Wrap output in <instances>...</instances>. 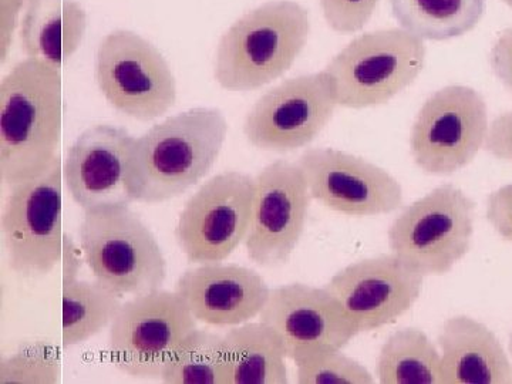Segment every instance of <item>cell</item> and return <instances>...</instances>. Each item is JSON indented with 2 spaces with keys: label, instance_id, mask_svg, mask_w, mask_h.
<instances>
[{
  "label": "cell",
  "instance_id": "484cf974",
  "mask_svg": "<svg viewBox=\"0 0 512 384\" xmlns=\"http://www.w3.org/2000/svg\"><path fill=\"white\" fill-rule=\"evenodd\" d=\"M60 377L62 355L50 340H28L0 357V384H56Z\"/></svg>",
  "mask_w": 512,
  "mask_h": 384
},
{
  "label": "cell",
  "instance_id": "d6a6232c",
  "mask_svg": "<svg viewBox=\"0 0 512 384\" xmlns=\"http://www.w3.org/2000/svg\"><path fill=\"white\" fill-rule=\"evenodd\" d=\"M83 264H86V261H84L82 247L77 245L72 235L64 232L62 261H60V265H62V285L80 279Z\"/></svg>",
  "mask_w": 512,
  "mask_h": 384
},
{
  "label": "cell",
  "instance_id": "9a60e30c",
  "mask_svg": "<svg viewBox=\"0 0 512 384\" xmlns=\"http://www.w3.org/2000/svg\"><path fill=\"white\" fill-rule=\"evenodd\" d=\"M423 284V275L390 252L345 266L325 288L363 333L384 328L409 312L419 301Z\"/></svg>",
  "mask_w": 512,
  "mask_h": 384
},
{
  "label": "cell",
  "instance_id": "1f68e13d",
  "mask_svg": "<svg viewBox=\"0 0 512 384\" xmlns=\"http://www.w3.org/2000/svg\"><path fill=\"white\" fill-rule=\"evenodd\" d=\"M490 69L495 79L512 92V29H505L491 46Z\"/></svg>",
  "mask_w": 512,
  "mask_h": 384
},
{
  "label": "cell",
  "instance_id": "cb8c5ba5",
  "mask_svg": "<svg viewBox=\"0 0 512 384\" xmlns=\"http://www.w3.org/2000/svg\"><path fill=\"white\" fill-rule=\"evenodd\" d=\"M121 296L97 281L62 285V345L73 348L109 328L119 313Z\"/></svg>",
  "mask_w": 512,
  "mask_h": 384
},
{
  "label": "cell",
  "instance_id": "7a4b0ae2",
  "mask_svg": "<svg viewBox=\"0 0 512 384\" xmlns=\"http://www.w3.org/2000/svg\"><path fill=\"white\" fill-rule=\"evenodd\" d=\"M62 70L23 59L0 84V178L13 185L45 173L62 147Z\"/></svg>",
  "mask_w": 512,
  "mask_h": 384
},
{
  "label": "cell",
  "instance_id": "5b68a950",
  "mask_svg": "<svg viewBox=\"0 0 512 384\" xmlns=\"http://www.w3.org/2000/svg\"><path fill=\"white\" fill-rule=\"evenodd\" d=\"M476 204L454 184H441L407 205L387 231L390 252L424 278L444 276L470 252Z\"/></svg>",
  "mask_w": 512,
  "mask_h": 384
},
{
  "label": "cell",
  "instance_id": "9c48e42d",
  "mask_svg": "<svg viewBox=\"0 0 512 384\" xmlns=\"http://www.w3.org/2000/svg\"><path fill=\"white\" fill-rule=\"evenodd\" d=\"M63 160L37 177L9 185L2 232L9 266L22 278L49 275L62 261Z\"/></svg>",
  "mask_w": 512,
  "mask_h": 384
},
{
  "label": "cell",
  "instance_id": "603a6c76",
  "mask_svg": "<svg viewBox=\"0 0 512 384\" xmlns=\"http://www.w3.org/2000/svg\"><path fill=\"white\" fill-rule=\"evenodd\" d=\"M382 384H444L439 346L417 328L393 332L377 356Z\"/></svg>",
  "mask_w": 512,
  "mask_h": 384
},
{
  "label": "cell",
  "instance_id": "f1b7e54d",
  "mask_svg": "<svg viewBox=\"0 0 512 384\" xmlns=\"http://www.w3.org/2000/svg\"><path fill=\"white\" fill-rule=\"evenodd\" d=\"M485 218L498 237L512 244V184L501 185L488 195Z\"/></svg>",
  "mask_w": 512,
  "mask_h": 384
},
{
  "label": "cell",
  "instance_id": "5bb4252c",
  "mask_svg": "<svg viewBox=\"0 0 512 384\" xmlns=\"http://www.w3.org/2000/svg\"><path fill=\"white\" fill-rule=\"evenodd\" d=\"M248 258L271 268L286 264L305 232L312 197L298 163L276 160L254 177Z\"/></svg>",
  "mask_w": 512,
  "mask_h": 384
},
{
  "label": "cell",
  "instance_id": "4dcf8cb0",
  "mask_svg": "<svg viewBox=\"0 0 512 384\" xmlns=\"http://www.w3.org/2000/svg\"><path fill=\"white\" fill-rule=\"evenodd\" d=\"M484 150L497 160L512 164V110L491 121Z\"/></svg>",
  "mask_w": 512,
  "mask_h": 384
},
{
  "label": "cell",
  "instance_id": "52a82bcc",
  "mask_svg": "<svg viewBox=\"0 0 512 384\" xmlns=\"http://www.w3.org/2000/svg\"><path fill=\"white\" fill-rule=\"evenodd\" d=\"M94 80L117 113L143 123L160 119L177 103V79L167 59L133 30L116 29L101 39Z\"/></svg>",
  "mask_w": 512,
  "mask_h": 384
},
{
  "label": "cell",
  "instance_id": "e575fe53",
  "mask_svg": "<svg viewBox=\"0 0 512 384\" xmlns=\"http://www.w3.org/2000/svg\"><path fill=\"white\" fill-rule=\"evenodd\" d=\"M504 3L512 10V0H504Z\"/></svg>",
  "mask_w": 512,
  "mask_h": 384
},
{
  "label": "cell",
  "instance_id": "83f0119b",
  "mask_svg": "<svg viewBox=\"0 0 512 384\" xmlns=\"http://www.w3.org/2000/svg\"><path fill=\"white\" fill-rule=\"evenodd\" d=\"M380 0H319L323 18L333 32L352 35L365 28Z\"/></svg>",
  "mask_w": 512,
  "mask_h": 384
},
{
  "label": "cell",
  "instance_id": "6da1fadb",
  "mask_svg": "<svg viewBox=\"0 0 512 384\" xmlns=\"http://www.w3.org/2000/svg\"><path fill=\"white\" fill-rule=\"evenodd\" d=\"M228 130L222 110L194 107L136 137L128 173L134 202L163 204L201 183L220 158Z\"/></svg>",
  "mask_w": 512,
  "mask_h": 384
},
{
  "label": "cell",
  "instance_id": "ba28073f",
  "mask_svg": "<svg viewBox=\"0 0 512 384\" xmlns=\"http://www.w3.org/2000/svg\"><path fill=\"white\" fill-rule=\"evenodd\" d=\"M490 114L483 94L451 84L431 94L417 113L410 134L414 164L430 175H453L484 150Z\"/></svg>",
  "mask_w": 512,
  "mask_h": 384
},
{
  "label": "cell",
  "instance_id": "7402d4cb",
  "mask_svg": "<svg viewBox=\"0 0 512 384\" xmlns=\"http://www.w3.org/2000/svg\"><path fill=\"white\" fill-rule=\"evenodd\" d=\"M400 28L431 42L457 39L477 28L487 0H390Z\"/></svg>",
  "mask_w": 512,
  "mask_h": 384
},
{
  "label": "cell",
  "instance_id": "8fae6325",
  "mask_svg": "<svg viewBox=\"0 0 512 384\" xmlns=\"http://www.w3.org/2000/svg\"><path fill=\"white\" fill-rule=\"evenodd\" d=\"M254 191V177L225 171L192 195L175 227V241L188 262L220 264L245 244Z\"/></svg>",
  "mask_w": 512,
  "mask_h": 384
},
{
  "label": "cell",
  "instance_id": "d6986e66",
  "mask_svg": "<svg viewBox=\"0 0 512 384\" xmlns=\"http://www.w3.org/2000/svg\"><path fill=\"white\" fill-rule=\"evenodd\" d=\"M437 346L444 384H512L510 352L480 320L467 315L447 319Z\"/></svg>",
  "mask_w": 512,
  "mask_h": 384
},
{
  "label": "cell",
  "instance_id": "7c38bea8",
  "mask_svg": "<svg viewBox=\"0 0 512 384\" xmlns=\"http://www.w3.org/2000/svg\"><path fill=\"white\" fill-rule=\"evenodd\" d=\"M339 103L325 72L284 80L259 97L244 121L252 147L291 153L308 147L335 116Z\"/></svg>",
  "mask_w": 512,
  "mask_h": 384
},
{
  "label": "cell",
  "instance_id": "f546056e",
  "mask_svg": "<svg viewBox=\"0 0 512 384\" xmlns=\"http://www.w3.org/2000/svg\"><path fill=\"white\" fill-rule=\"evenodd\" d=\"M28 0H0V63L8 60Z\"/></svg>",
  "mask_w": 512,
  "mask_h": 384
},
{
  "label": "cell",
  "instance_id": "4316f807",
  "mask_svg": "<svg viewBox=\"0 0 512 384\" xmlns=\"http://www.w3.org/2000/svg\"><path fill=\"white\" fill-rule=\"evenodd\" d=\"M299 384H373L375 376L343 349H316L293 360Z\"/></svg>",
  "mask_w": 512,
  "mask_h": 384
},
{
  "label": "cell",
  "instance_id": "3957f363",
  "mask_svg": "<svg viewBox=\"0 0 512 384\" xmlns=\"http://www.w3.org/2000/svg\"><path fill=\"white\" fill-rule=\"evenodd\" d=\"M311 15L295 0H269L235 20L215 50L214 79L225 92L248 93L281 79L302 55Z\"/></svg>",
  "mask_w": 512,
  "mask_h": 384
},
{
  "label": "cell",
  "instance_id": "e0dca14e",
  "mask_svg": "<svg viewBox=\"0 0 512 384\" xmlns=\"http://www.w3.org/2000/svg\"><path fill=\"white\" fill-rule=\"evenodd\" d=\"M259 320L278 335L292 362L316 349H345L359 335L325 286L302 282L271 289Z\"/></svg>",
  "mask_w": 512,
  "mask_h": 384
},
{
  "label": "cell",
  "instance_id": "4fadbf2b",
  "mask_svg": "<svg viewBox=\"0 0 512 384\" xmlns=\"http://www.w3.org/2000/svg\"><path fill=\"white\" fill-rule=\"evenodd\" d=\"M312 200L346 217L369 218L402 208V184L389 171L338 148H309L298 158Z\"/></svg>",
  "mask_w": 512,
  "mask_h": 384
},
{
  "label": "cell",
  "instance_id": "277c9868",
  "mask_svg": "<svg viewBox=\"0 0 512 384\" xmlns=\"http://www.w3.org/2000/svg\"><path fill=\"white\" fill-rule=\"evenodd\" d=\"M79 239L94 281L121 298L163 288L168 272L163 249L130 207L83 212Z\"/></svg>",
  "mask_w": 512,
  "mask_h": 384
},
{
  "label": "cell",
  "instance_id": "ac0fdd59",
  "mask_svg": "<svg viewBox=\"0 0 512 384\" xmlns=\"http://www.w3.org/2000/svg\"><path fill=\"white\" fill-rule=\"evenodd\" d=\"M175 292L197 322L234 328L259 318L271 288L254 269L220 262L188 269Z\"/></svg>",
  "mask_w": 512,
  "mask_h": 384
},
{
  "label": "cell",
  "instance_id": "ffe728a7",
  "mask_svg": "<svg viewBox=\"0 0 512 384\" xmlns=\"http://www.w3.org/2000/svg\"><path fill=\"white\" fill-rule=\"evenodd\" d=\"M87 12L79 0H28L19 26L26 59L42 60L62 70L82 47Z\"/></svg>",
  "mask_w": 512,
  "mask_h": 384
},
{
  "label": "cell",
  "instance_id": "836d02e7",
  "mask_svg": "<svg viewBox=\"0 0 512 384\" xmlns=\"http://www.w3.org/2000/svg\"><path fill=\"white\" fill-rule=\"evenodd\" d=\"M508 352H510L512 359V332L510 333V342H508Z\"/></svg>",
  "mask_w": 512,
  "mask_h": 384
},
{
  "label": "cell",
  "instance_id": "44dd1931",
  "mask_svg": "<svg viewBox=\"0 0 512 384\" xmlns=\"http://www.w3.org/2000/svg\"><path fill=\"white\" fill-rule=\"evenodd\" d=\"M229 384L288 383L286 353L278 335L266 323L247 322L224 335Z\"/></svg>",
  "mask_w": 512,
  "mask_h": 384
},
{
  "label": "cell",
  "instance_id": "8992f818",
  "mask_svg": "<svg viewBox=\"0 0 512 384\" xmlns=\"http://www.w3.org/2000/svg\"><path fill=\"white\" fill-rule=\"evenodd\" d=\"M424 40L402 28L380 29L353 39L323 69L339 107L383 106L416 82L426 64Z\"/></svg>",
  "mask_w": 512,
  "mask_h": 384
},
{
  "label": "cell",
  "instance_id": "2e32d148",
  "mask_svg": "<svg viewBox=\"0 0 512 384\" xmlns=\"http://www.w3.org/2000/svg\"><path fill=\"white\" fill-rule=\"evenodd\" d=\"M136 137L126 128L96 124L86 128L63 161V180L83 212L130 207L128 185Z\"/></svg>",
  "mask_w": 512,
  "mask_h": 384
},
{
  "label": "cell",
  "instance_id": "d4e9b609",
  "mask_svg": "<svg viewBox=\"0 0 512 384\" xmlns=\"http://www.w3.org/2000/svg\"><path fill=\"white\" fill-rule=\"evenodd\" d=\"M160 379L167 384H229L224 336L191 330L165 363Z\"/></svg>",
  "mask_w": 512,
  "mask_h": 384
},
{
  "label": "cell",
  "instance_id": "30bf717a",
  "mask_svg": "<svg viewBox=\"0 0 512 384\" xmlns=\"http://www.w3.org/2000/svg\"><path fill=\"white\" fill-rule=\"evenodd\" d=\"M197 323L175 291L157 289L134 296L121 305L110 325L111 362L126 376L156 379Z\"/></svg>",
  "mask_w": 512,
  "mask_h": 384
}]
</instances>
